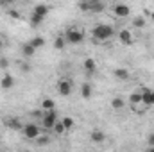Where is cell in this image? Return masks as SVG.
Masks as SVG:
<instances>
[{
	"mask_svg": "<svg viewBox=\"0 0 154 152\" xmlns=\"http://www.w3.org/2000/svg\"><path fill=\"white\" fill-rule=\"evenodd\" d=\"M41 22H43V18H38V16H34V14L31 16V25H32V27H38Z\"/></svg>",
	"mask_w": 154,
	"mask_h": 152,
	"instance_id": "cell-23",
	"label": "cell"
},
{
	"mask_svg": "<svg viewBox=\"0 0 154 152\" xmlns=\"http://www.w3.org/2000/svg\"><path fill=\"white\" fill-rule=\"evenodd\" d=\"M41 120H43V125L47 129H54V125L57 123V113H56V109L54 111H45Z\"/></svg>",
	"mask_w": 154,
	"mask_h": 152,
	"instance_id": "cell-3",
	"label": "cell"
},
{
	"mask_svg": "<svg viewBox=\"0 0 154 152\" xmlns=\"http://www.w3.org/2000/svg\"><path fill=\"white\" fill-rule=\"evenodd\" d=\"M34 48H41L43 45H45V38H41V36H36V38H32L31 41H29Z\"/></svg>",
	"mask_w": 154,
	"mask_h": 152,
	"instance_id": "cell-19",
	"label": "cell"
},
{
	"mask_svg": "<svg viewBox=\"0 0 154 152\" xmlns=\"http://www.w3.org/2000/svg\"><path fill=\"white\" fill-rule=\"evenodd\" d=\"M147 141H149V145H151V147H154V134H151V136L147 138Z\"/></svg>",
	"mask_w": 154,
	"mask_h": 152,
	"instance_id": "cell-29",
	"label": "cell"
},
{
	"mask_svg": "<svg viewBox=\"0 0 154 152\" xmlns=\"http://www.w3.org/2000/svg\"><path fill=\"white\" fill-rule=\"evenodd\" d=\"M0 86H2V90H11V88L14 86V79H13V75L5 74V75L2 77V81H0Z\"/></svg>",
	"mask_w": 154,
	"mask_h": 152,
	"instance_id": "cell-10",
	"label": "cell"
},
{
	"mask_svg": "<svg viewBox=\"0 0 154 152\" xmlns=\"http://www.w3.org/2000/svg\"><path fill=\"white\" fill-rule=\"evenodd\" d=\"M34 52H36V48H34L29 41L22 45V54H23V57H32V56H34Z\"/></svg>",
	"mask_w": 154,
	"mask_h": 152,
	"instance_id": "cell-11",
	"label": "cell"
},
{
	"mask_svg": "<svg viewBox=\"0 0 154 152\" xmlns=\"http://www.w3.org/2000/svg\"><path fill=\"white\" fill-rule=\"evenodd\" d=\"M65 45H66V39L63 38V36H57V38L54 39V48L63 50V48H65Z\"/></svg>",
	"mask_w": 154,
	"mask_h": 152,
	"instance_id": "cell-16",
	"label": "cell"
},
{
	"mask_svg": "<svg viewBox=\"0 0 154 152\" xmlns=\"http://www.w3.org/2000/svg\"><path fill=\"white\" fill-rule=\"evenodd\" d=\"M118 38H120V43H124V45H131L133 43V34H131L129 29H122Z\"/></svg>",
	"mask_w": 154,
	"mask_h": 152,
	"instance_id": "cell-8",
	"label": "cell"
},
{
	"mask_svg": "<svg viewBox=\"0 0 154 152\" xmlns=\"http://www.w3.org/2000/svg\"><path fill=\"white\" fill-rule=\"evenodd\" d=\"M61 123H63V127H65V131H68V129H72L74 127V118H70V116H63V120H61Z\"/></svg>",
	"mask_w": 154,
	"mask_h": 152,
	"instance_id": "cell-18",
	"label": "cell"
},
{
	"mask_svg": "<svg viewBox=\"0 0 154 152\" xmlns=\"http://www.w3.org/2000/svg\"><path fill=\"white\" fill-rule=\"evenodd\" d=\"M113 74H115V77H116V79H120V81H127L129 75H131V74H129V70H125V68H116Z\"/></svg>",
	"mask_w": 154,
	"mask_h": 152,
	"instance_id": "cell-13",
	"label": "cell"
},
{
	"mask_svg": "<svg viewBox=\"0 0 154 152\" xmlns=\"http://www.w3.org/2000/svg\"><path fill=\"white\" fill-rule=\"evenodd\" d=\"M111 106H113V109H122V108H124V100H122L120 97H115V99L111 100Z\"/></svg>",
	"mask_w": 154,
	"mask_h": 152,
	"instance_id": "cell-22",
	"label": "cell"
},
{
	"mask_svg": "<svg viewBox=\"0 0 154 152\" xmlns=\"http://www.w3.org/2000/svg\"><path fill=\"white\" fill-rule=\"evenodd\" d=\"M48 11H50V7H48L47 4H38V5H34L32 14H34V16H38V18H43V20H45V16L48 14Z\"/></svg>",
	"mask_w": 154,
	"mask_h": 152,
	"instance_id": "cell-6",
	"label": "cell"
},
{
	"mask_svg": "<svg viewBox=\"0 0 154 152\" xmlns=\"http://www.w3.org/2000/svg\"><path fill=\"white\" fill-rule=\"evenodd\" d=\"M48 141H50V140H48L47 136H43V138H38V145H47Z\"/></svg>",
	"mask_w": 154,
	"mask_h": 152,
	"instance_id": "cell-26",
	"label": "cell"
},
{
	"mask_svg": "<svg viewBox=\"0 0 154 152\" xmlns=\"http://www.w3.org/2000/svg\"><path fill=\"white\" fill-rule=\"evenodd\" d=\"M41 108H43V111H54V109H56V104H54L52 99H43Z\"/></svg>",
	"mask_w": 154,
	"mask_h": 152,
	"instance_id": "cell-15",
	"label": "cell"
},
{
	"mask_svg": "<svg viewBox=\"0 0 154 152\" xmlns=\"http://www.w3.org/2000/svg\"><path fill=\"white\" fill-rule=\"evenodd\" d=\"M84 70H86L88 74H95V70H97V63H95L91 57H86V59H84Z\"/></svg>",
	"mask_w": 154,
	"mask_h": 152,
	"instance_id": "cell-12",
	"label": "cell"
},
{
	"mask_svg": "<svg viewBox=\"0 0 154 152\" xmlns=\"http://www.w3.org/2000/svg\"><path fill=\"white\" fill-rule=\"evenodd\" d=\"M23 134H25V138H29V140H38L39 138L38 125H34V123H27V125H23Z\"/></svg>",
	"mask_w": 154,
	"mask_h": 152,
	"instance_id": "cell-4",
	"label": "cell"
},
{
	"mask_svg": "<svg viewBox=\"0 0 154 152\" xmlns=\"http://www.w3.org/2000/svg\"><path fill=\"white\" fill-rule=\"evenodd\" d=\"M151 91H152V90H143V91H142V104L151 106Z\"/></svg>",
	"mask_w": 154,
	"mask_h": 152,
	"instance_id": "cell-17",
	"label": "cell"
},
{
	"mask_svg": "<svg viewBox=\"0 0 154 152\" xmlns=\"http://www.w3.org/2000/svg\"><path fill=\"white\" fill-rule=\"evenodd\" d=\"M54 131H56V134H63V132H65V127H63V123H61V122H57V123L54 125Z\"/></svg>",
	"mask_w": 154,
	"mask_h": 152,
	"instance_id": "cell-24",
	"label": "cell"
},
{
	"mask_svg": "<svg viewBox=\"0 0 154 152\" xmlns=\"http://www.w3.org/2000/svg\"><path fill=\"white\" fill-rule=\"evenodd\" d=\"M9 14H11V16H13V18H14V20H18V18H20V16H22V14H18V13H16V11H11V13H9Z\"/></svg>",
	"mask_w": 154,
	"mask_h": 152,
	"instance_id": "cell-28",
	"label": "cell"
},
{
	"mask_svg": "<svg viewBox=\"0 0 154 152\" xmlns=\"http://www.w3.org/2000/svg\"><path fill=\"white\" fill-rule=\"evenodd\" d=\"M57 91H59V95L68 97V95L72 93V82L66 81V79H61V81L57 82Z\"/></svg>",
	"mask_w": 154,
	"mask_h": 152,
	"instance_id": "cell-5",
	"label": "cell"
},
{
	"mask_svg": "<svg viewBox=\"0 0 154 152\" xmlns=\"http://www.w3.org/2000/svg\"><path fill=\"white\" fill-rule=\"evenodd\" d=\"M113 36V27L111 25H106V23H99L95 29H93V38L99 39V41H106Z\"/></svg>",
	"mask_w": 154,
	"mask_h": 152,
	"instance_id": "cell-1",
	"label": "cell"
},
{
	"mask_svg": "<svg viewBox=\"0 0 154 152\" xmlns=\"http://www.w3.org/2000/svg\"><path fill=\"white\" fill-rule=\"evenodd\" d=\"M133 25H134L136 29H143V27H145V20H143V16H136V18L133 20Z\"/></svg>",
	"mask_w": 154,
	"mask_h": 152,
	"instance_id": "cell-20",
	"label": "cell"
},
{
	"mask_svg": "<svg viewBox=\"0 0 154 152\" xmlns=\"http://www.w3.org/2000/svg\"><path fill=\"white\" fill-rule=\"evenodd\" d=\"M81 95H82V99H90L91 97V84L90 82H84L81 86Z\"/></svg>",
	"mask_w": 154,
	"mask_h": 152,
	"instance_id": "cell-14",
	"label": "cell"
},
{
	"mask_svg": "<svg viewBox=\"0 0 154 152\" xmlns=\"http://www.w3.org/2000/svg\"><path fill=\"white\" fill-rule=\"evenodd\" d=\"M151 106H154V91H151Z\"/></svg>",
	"mask_w": 154,
	"mask_h": 152,
	"instance_id": "cell-31",
	"label": "cell"
},
{
	"mask_svg": "<svg viewBox=\"0 0 154 152\" xmlns=\"http://www.w3.org/2000/svg\"><path fill=\"white\" fill-rule=\"evenodd\" d=\"M151 18H152V20H154V11H152V13H151Z\"/></svg>",
	"mask_w": 154,
	"mask_h": 152,
	"instance_id": "cell-33",
	"label": "cell"
},
{
	"mask_svg": "<svg viewBox=\"0 0 154 152\" xmlns=\"http://www.w3.org/2000/svg\"><path fill=\"white\" fill-rule=\"evenodd\" d=\"M9 125H11V127H14V129H22V123H18L16 120H11V122H9Z\"/></svg>",
	"mask_w": 154,
	"mask_h": 152,
	"instance_id": "cell-27",
	"label": "cell"
},
{
	"mask_svg": "<svg viewBox=\"0 0 154 152\" xmlns=\"http://www.w3.org/2000/svg\"><path fill=\"white\" fill-rule=\"evenodd\" d=\"M129 100H131V104H133V106H136V104H142V93H131Z\"/></svg>",
	"mask_w": 154,
	"mask_h": 152,
	"instance_id": "cell-21",
	"label": "cell"
},
{
	"mask_svg": "<svg viewBox=\"0 0 154 152\" xmlns=\"http://www.w3.org/2000/svg\"><path fill=\"white\" fill-rule=\"evenodd\" d=\"M65 39H66V43H70V45H81V43L84 41V34H82L79 29H68L66 34H65Z\"/></svg>",
	"mask_w": 154,
	"mask_h": 152,
	"instance_id": "cell-2",
	"label": "cell"
},
{
	"mask_svg": "<svg viewBox=\"0 0 154 152\" xmlns=\"http://www.w3.org/2000/svg\"><path fill=\"white\" fill-rule=\"evenodd\" d=\"M149 152H154V147H152V149H151V150H149Z\"/></svg>",
	"mask_w": 154,
	"mask_h": 152,
	"instance_id": "cell-34",
	"label": "cell"
},
{
	"mask_svg": "<svg viewBox=\"0 0 154 152\" xmlns=\"http://www.w3.org/2000/svg\"><path fill=\"white\" fill-rule=\"evenodd\" d=\"M2 47H4V41H2V39H0V50H2Z\"/></svg>",
	"mask_w": 154,
	"mask_h": 152,
	"instance_id": "cell-32",
	"label": "cell"
},
{
	"mask_svg": "<svg viewBox=\"0 0 154 152\" xmlns=\"http://www.w3.org/2000/svg\"><path fill=\"white\" fill-rule=\"evenodd\" d=\"M7 66H9V61L5 57H0V68L2 70H7Z\"/></svg>",
	"mask_w": 154,
	"mask_h": 152,
	"instance_id": "cell-25",
	"label": "cell"
},
{
	"mask_svg": "<svg viewBox=\"0 0 154 152\" xmlns=\"http://www.w3.org/2000/svg\"><path fill=\"white\" fill-rule=\"evenodd\" d=\"M115 14L120 16V18H125V16L131 14V9H129V5H125V4H116L115 5Z\"/></svg>",
	"mask_w": 154,
	"mask_h": 152,
	"instance_id": "cell-7",
	"label": "cell"
},
{
	"mask_svg": "<svg viewBox=\"0 0 154 152\" xmlns=\"http://www.w3.org/2000/svg\"><path fill=\"white\" fill-rule=\"evenodd\" d=\"M22 70H23V72H25V74H27V72H29V70H31V66H29V65H22Z\"/></svg>",
	"mask_w": 154,
	"mask_h": 152,
	"instance_id": "cell-30",
	"label": "cell"
},
{
	"mask_svg": "<svg viewBox=\"0 0 154 152\" xmlns=\"http://www.w3.org/2000/svg\"><path fill=\"white\" fill-rule=\"evenodd\" d=\"M90 138H91V141H93V143H102V141L106 140V134H104L100 129H93V131H91V134H90Z\"/></svg>",
	"mask_w": 154,
	"mask_h": 152,
	"instance_id": "cell-9",
	"label": "cell"
}]
</instances>
